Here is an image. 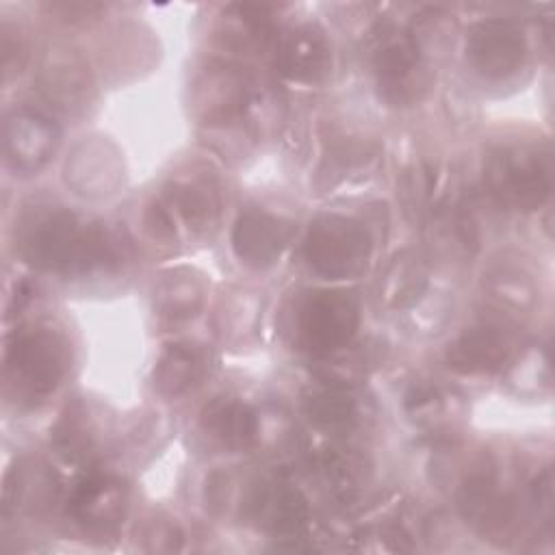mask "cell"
<instances>
[{"label":"cell","mask_w":555,"mask_h":555,"mask_svg":"<svg viewBox=\"0 0 555 555\" xmlns=\"http://www.w3.org/2000/svg\"><path fill=\"white\" fill-rule=\"evenodd\" d=\"M483 186L499 206L535 210L553 189L548 156L527 143L496 145L483 158Z\"/></svg>","instance_id":"2"},{"label":"cell","mask_w":555,"mask_h":555,"mask_svg":"<svg viewBox=\"0 0 555 555\" xmlns=\"http://www.w3.org/2000/svg\"><path fill=\"white\" fill-rule=\"evenodd\" d=\"M199 429L228 451H245L260 438V418L238 399L215 397L199 410Z\"/></svg>","instance_id":"19"},{"label":"cell","mask_w":555,"mask_h":555,"mask_svg":"<svg viewBox=\"0 0 555 555\" xmlns=\"http://www.w3.org/2000/svg\"><path fill=\"white\" fill-rule=\"evenodd\" d=\"M15 249L28 264L63 275H82L124 258V245L102 223L50 204L24 212L15 228Z\"/></svg>","instance_id":"1"},{"label":"cell","mask_w":555,"mask_h":555,"mask_svg":"<svg viewBox=\"0 0 555 555\" xmlns=\"http://www.w3.org/2000/svg\"><path fill=\"white\" fill-rule=\"evenodd\" d=\"M369 59L377 93L392 106L418 104L434 87V69L410 30L382 26Z\"/></svg>","instance_id":"3"},{"label":"cell","mask_w":555,"mask_h":555,"mask_svg":"<svg viewBox=\"0 0 555 555\" xmlns=\"http://www.w3.org/2000/svg\"><path fill=\"white\" fill-rule=\"evenodd\" d=\"M48 9L65 22H85L100 13L104 7L98 2H52Z\"/></svg>","instance_id":"35"},{"label":"cell","mask_w":555,"mask_h":555,"mask_svg":"<svg viewBox=\"0 0 555 555\" xmlns=\"http://www.w3.org/2000/svg\"><path fill=\"white\" fill-rule=\"evenodd\" d=\"M249 516L267 531L284 538L299 535L310 520L304 492L280 475L258 477L247 494Z\"/></svg>","instance_id":"11"},{"label":"cell","mask_w":555,"mask_h":555,"mask_svg":"<svg viewBox=\"0 0 555 555\" xmlns=\"http://www.w3.org/2000/svg\"><path fill=\"white\" fill-rule=\"evenodd\" d=\"M317 470L334 496L349 499L364 483V460L349 449H327L317 457Z\"/></svg>","instance_id":"27"},{"label":"cell","mask_w":555,"mask_h":555,"mask_svg":"<svg viewBox=\"0 0 555 555\" xmlns=\"http://www.w3.org/2000/svg\"><path fill=\"white\" fill-rule=\"evenodd\" d=\"M128 507V490L119 477L93 473L85 477L69 496L67 509L87 529L106 531L121 522Z\"/></svg>","instance_id":"16"},{"label":"cell","mask_w":555,"mask_h":555,"mask_svg":"<svg viewBox=\"0 0 555 555\" xmlns=\"http://www.w3.org/2000/svg\"><path fill=\"white\" fill-rule=\"evenodd\" d=\"M143 223H145V230L147 234L154 238V241H160V243H171L176 238V228H173V217L171 212L160 206V204H150L147 210L143 212Z\"/></svg>","instance_id":"34"},{"label":"cell","mask_w":555,"mask_h":555,"mask_svg":"<svg viewBox=\"0 0 555 555\" xmlns=\"http://www.w3.org/2000/svg\"><path fill=\"white\" fill-rule=\"evenodd\" d=\"M358 327V297L340 288L306 293L295 308L297 345L319 358L347 347L353 340Z\"/></svg>","instance_id":"6"},{"label":"cell","mask_w":555,"mask_h":555,"mask_svg":"<svg viewBox=\"0 0 555 555\" xmlns=\"http://www.w3.org/2000/svg\"><path fill=\"white\" fill-rule=\"evenodd\" d=\"M204 375V358L197 349L173 343L163 349L154 366V388L167 397L176 399L186 395L199 384Z\"/></svg>","instance_id":"25"},{"label":"cell","mask_w":555,"mask_h":555,"mask_svg":"<svg viewBox=\"0 0 555 555\" xmlns=\"http://www.w3.org/2000/svg\"><path fill=\"white\" fill-rule=\"evenodd\" d=\"M436 189V171L427 160H414L405 167L399 180V195L408 212L421 217L429 212Z\"/></svg>","instance_id":"31"},{"label":"cell","mask_w":555,"mask_h":555,"mask_svg":"<svg viewBox=\"0 0 555 555\" xmlns=\"http://www.w3.org/2000/svg\"><path fill=\"white\" fill-rule=\"evenodd\" d=\"M373 241L366 225L347 215H323L308 228L304 258L325 280L356 278L366 269Z\"/></svg>","instance_id":"5"},{"label":"cell","mask_w":555,"mask_h":555,"mask_svg":"<svg viewBox=\"0 0 555 555\" xmlns=\"http://www.w3.org/2000/svg\"><path fill=\"white\" fill-rule=\"evenodd\" d=\"M291 234L293 225L286 219L251 206L241 210L234 221L232 249L245 267L267 269L282 256Z\"/></svg>","instance_id":"15"},{"label":"cell","mask_w":555,"mask_h":555,"mask_svg":"<svg viewBox=\"0 0 555 555\" xmlns=\"http://www.w3.org/2000/svg\"><path fill=\"white\" fill-rule=\"evenodd\" d=\"M457 507L462 516L483 533H501L514 520L512 501L501 494L496 466L488 453H481L464 470L457 486Z\"/></svg>","instance_id":"10"},{"label":"cell","mask_w":555,"mask_h":555,"mask_svg":"<svg viewBox=\"0 0 555 555\" xmlns=\"http://www.w3.org/2000/svg\"><path fill=\"white\" fill-rule=\"evenodd\" d=\"M217 39L232 54H258L271 41L269 7L230 4L217 28Z\"/></svg>","instance_id":"21"},{"label":"cell","mask_w":555,"mask_h":555,"mask_svg":"<svg viewBox=\"0 0 555 555\" xmlns=\"http://www.w3.org/2000/svg\"><path fill=\"white\" fill-rule=\"evenodd\" d=\"M54 492V473L41 462H17L4 481V503L15 512H37L52 503Z\"/></svg>","instance_id":"26"},{"label":"cell","mask_w":555,"mask_h":555,"mask_svg":"<svg viewBox=\"0 0 555 555\" xmlns=\"http://www.w3.org/2000/svg\"><path fill=\"white\" fill-rule=\"evenodd\" d=\"M65 180L85 197L111 195L121 182L119 154L102 139L82 141L65 165Z\"/></svg>","instance_id":"18"},{"label":"cell","mask_w":555,"mask_h":555,"mask_svg":"<svg viewBox=\"0 0 555 555\" xmlns=\"http://www.w3.org/2000/svg\"><path fill=\"white\" fill-rule=\"evenodd\" d=\"M0 50H2L4 80H11L24 69L28 61V43L20 26L11 24L9 20H4L0 26Z\"/></svg>","instance_id":"32"},{"label":"cell","mask_w":555,"mask_h":555,"mask_svg":"<svg viewBox=\"0 0 555 555\" xmlns=\"http://www.w3.org/2000/svg\"><path fill=\"white\" fill-rule=\"evenodd\" d=\"M449 395L431 379H416L403 395L405 414L423 427H431L449 412Z\"/></svg>","instance_id":"30"},{"label":"cell","mask_w":555,"mask_h":555,"mask_svg":"<svg viewBox=\"0 0 555 555\" xmlns=\"http://www.w3.org/2000/svg\"><path fill=\"white\" fill-rule=\"evenodd\" d=\"M427 260L416 249L397 251L382 278H379V299L390 310H403L414 306L427 288Z\"/></svg>","instance_id":"22"},{"label":"cell","mask_w":555,"mask_h":555,"mask_svg":"<svg viewBox=\"0 0 555 555\" xmlns=\"http://www.w3.org/2000/svg\"><path fill=\"white\" fill-rule=\"evenodd\" d=\"M93 425L85 410L78 405L69 408L54 427V444L72 460H89L95 453Z\"/></svg>","instance_id":"29"},{"label":"cell","mask_w":555,"mask_h":555,"mask_svg":"<svg viewBox=\"0 0 555 555\" xmlns=\"http://www.w3.org/2000/svg\"><path fill=\"white\" fill-rule=\"evenodd\" d=\"M304 414L323 429H349L358 421V401L343 382L321 379L301 395Z\"/></svg>","instance_id":"23"},{"label":"cell","mask_w":555,"mask_h":555,"mask_svg":"<svg viewBox=\"0 0 555 555\" xmlns=\"http://www.w3.org/2000/svg\"><path fill=\"white\" fill-rule=\"evenodd\" d=\"M189 104L193 117L204 126L232 124L251 104L249 78L230 61H212L193 78Z\"/></svg>","instance_id":"8"},{"label":"cell","mask_w":555,"mask_h":555,"mask_svg":"<svg viewBox=\"0 0 555 555\" xmlns=\"http://www.w3.org/2000/svg\"><path fill=\"white\" fill-rule=\"evenodd\" d=\"M165 202L197 234L217 228L223 208L221 186L215 173L204 167H189L173 173L165 186Z\"/></svg>","instance_id":"13"},{"label":"cell","mask_w":555,"mask_h":555,"mask_svg":"<svg viewBox=\"0 0 555 555\" xmlns=\"http://www.w3.org/2000/svg\"><path fill=\"white\" fill-rule=\"evenodd\" d=\"M228 492H230V479L228 475H221V473H212L208 479H206V492H204V499H206V507L208 509H217V507H225L228 505Z\"/></svg>","instance_id":"36"},{"label":"cell","mask_w":555,"mask_h":555,"mask_svg":"<svg viewBox=\"0 0 555 555\" xmlns=\"http://www.w3.org/2000/svg\"><path fill=\"white\" fill-rule=\"evenodd\" d=\"M143 540H145V548L147 551H156V553H171V551H180L182 548V540L184 533L180 529V525L171 518H154L145 525L143 529Z\"/></svg>","instance_id":"33"},{"label":"cell","mask_w":555,"mask_h":555,"mask_svg":"<svg viewBox=\"0 0 555 555\" xmlns=\"http://www.w3.org/2000/svg\"><path fill=\"white\" fill-rule=\"evenodd\" d=\"M483 284H488V293L499 306L514 308L520 312L531 308L535 301L533 282L520 267L499 264L488 273Z\"/></svg>","instance_id":"28"},{"label":"cell","mask_w":555,"mask_h":555,"mask_svg":"<svg viewBox=\"0 0 555 555\" xmlns=\"http://www.w3.org/2000/svg\"><path fill=\"white\" fill-rule=\"evenodd\" d=\"M69 366L65 338L52 327L17 332L7 345L4 377L15 397L43 399L63 382Z\"/></svg>","instance_id":"4"},{"label":"cell","mask_w":555,"mask_h":555,"mask_svg":"<svg viewBox=\"0 0 555 555\" xmlns=\"http://www.w3.org/2000/svg\"><path fill=\"white\" fill-rule=\"evenodd\" d=\"M275 63L280 74L288 80L317 85L332 72V46L319 26L304 24L280 41Z\"/></svg>","instance_id":"17"},{"label":"cell","mask_w":555,"mask_h":555,"mask_svg":"<svg viewBox=\"0 0 555 555\" xmlns=\"http://www.w3.org/2000/svg\"><path fill=\"white\" fill-rule=\"evenodd\" d=\"M61 141L59 126L33 108H15L4 117L2 145L9 165L17 171H39L50 163Z\"/></svg>","instance_id":"12"},{"label":"cell","mask_w":555,"mask_h":555,"mask_svg":"<svg viewBox=\"0 0 555 555\" xmlns=\"http://www.w3.org/2000/svg\"><path fill=\"white\" fill-rule=\"evenodd\" d=\"M35 82L41 98L65 115L82 113L95 98L89 61L69 43H48L39 56Z\"/></svg>","instance_id":"7"},{"label":"cell","mask_w":555,"mask_h":555,"mask_svg":"<svg viewBox=\"0 0 555 555\" xmlns=\"http://www.w3.org/2000/svg\"><path fill=\"white\" fill-rule=\"evenodd\" d=\"M527 56V37L518 22L490 17L477 22L466 37L470 67L488 80H503L516 74Z\"/></svg>","instance_id":"9"},{"label":"cell","mask_w":555,"mask_h":555,"mask_svg":"<svg viewBox=\"0 0 555 555\" xmlns=\"http://www.w3.org/2000/svg\"><path fill=\"white\" fill-rule=\"evenodd\" d=\"M431 243L447 258H473L479 249V228L462 199L442 197L431 204Z\"/></svg>","instance_id":"20"},{"label":"cell","mask_w":555,"mask_h":555,"mask_svg":"<svg viewBox=\"0 0 555 555\" xmlns=\"http://www.w3.org/2000/svg\"><path fill=\"white\" fill-rule=\"evenodd\" d=\"M204 280L191 269L165 271L154 286V308L169 321L195 317L204 306Z\"/></svg>","instance_id":"24"},{"label":"cell","mask_w":555,"mask_h":555,"mask_svg":"<svg viewBox=\"0 0 555 555\" xmlns=\"http://www.w3.org/2000/svg\"><path fill=\"white\" fill-rule=\"evenodd\" d=\"M514 353V336L501 323L481 321L457 334L444 351V364L457 375H488Z\"/></svg>","instance_id":"14"}]
</instances>
